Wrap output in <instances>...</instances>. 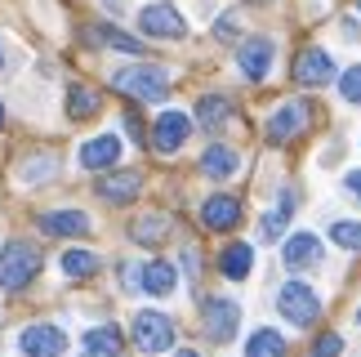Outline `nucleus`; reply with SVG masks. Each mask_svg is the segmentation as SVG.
Masks as SVG:
<instances>
[{"mask_svg":"<svg viewBox=\"0 0 361 357\" xmlns=\"http://www.w3.org/2000/svg\"><path fill=\"white\" fill-rule=\"evenodd\" d=\"M112 85L130 99H143V103H157L170 94V72L165 67H152V63H134V67H121L112 76Z\"/></svg>","mask_w":361,"mask_h":357,"instance_id":"1","label":"nucleus"},{"mask_svg":"<svg viewBox=\"0 0 361 357\" xmlns=\"http://www.w3.org/2000/svg\"><path fill=\"white\" fill-rule=\"evenodd\" d=\"M40 272V250L27 241H9L0 250V291H23Z\"/></svg>","mask_w":361,"mask_h":357,"instance_id":"2","label":"nucleus"},{"mask_svg":"<svg viewBox=\"0 0 361 357\" xmlns=\"http://www.w3.org/2000/svg\"><path fill=\"white\" fill-rule=\"evenodd\" d=\"M276 308H281V317L295 322V326H312L322 317V299H317V291L303 286V282H286L281 291H276Z\"/></svg>","mask_w":361,"mask_h":357,"instance_id":"3","label":"nucleus"},{"mask_svg":"<svg viewBox=\"0 0 361 357\" xmlns=\"http://www.w3.org/2000/svg\"><path fill=\"white\" fill-rule=\"evenodd\" d=\"M18 353H23V357H63V353H67L63 326H49V322L23 326V331H18Z\"/></svg>","mask_w":361,"mask_h":357,"instance_id":"4","label":"nucleus"},{"mask_svg":"<svg viewBox=\"0 0 361 357\" xmlns=\"http://www.w3.org/2000/svg\"><path fill=\"white\" fill-rule=\"evenodd\" d=\"M134 344L143 349V353H165L174 344V322L165 317V313H152V308H143L134 317Z\"/></svg>","mask_w":361,"mask_h":357,"instance_id":"5","label":"nucleus"},{"mask_svg":"<svg viewBox=\"0 0 361 357\" xmlns=\"http://www.w3.org/2000/svg\"><path fill=\"white\" fill-rule=\"evenodd\" d=\"M201 317H205V335L224 344V339H232V335H237V326H241V304H237V299H228V295H214V299H205Z\"/></svg>","mask_w":361,"mask_h":357,"instance_id":"6","label":"nucleus"},{"mask_svg":"<svg viewBox=\"0 0 361 357\" xmlns=\"http://www.w3.org/2000/svg\"><path fill=\"white\" fill-rule=\"evenodd\" d=\"M138 27H143L147 36H157V40H183L188 36L183 13H178L174 5H165V0H157V5H147L143 13H138Z\"/></svg>","mask_w":361,"mask_h":357,"instance_id":"7","label":"nucleus"},{"mask_svg":"<svg viewBox=\"0 0 361 357\" xmlns=\"http://www.w3.org/2000/svg\"><path fill=\"white\" fill-rule=\"evenodd\" d=\"M188 134H192V116L170 107V112H161L157 126H152V147H157L161 157H170V152H178V147L188 143Z\"/></svg>","mask_w":361,"mask_h":357,"instance_id":"8","label":"nucleus"},{"mask_svg":"<svg viewBox=\"0 0 361 357\" xmlns=\"http://www.w3.org/2000/svg\"><path fill=\"white\" fill-rule=\"evenodd\" d=\"M295 80L299 85H330L335 80V59L322 49V45H308V49H299V59H295Z\"/></svg>","mask_w":361,"mask_h":357,"instance_id":"9","label":"nucleus"},{"mask_svg":"<svg viewBox=\"0 0 361 357\" xmlns=\"http://www.w3.org/2000/svg\"><path fill=\"white\" fill-rule=\"evenodd\" d=\"M272 59H276V45L268 36H250L245 45L237 49V63H241V76L245 80H263L272 72Z\"/></svg>","mask_w":361,"mask_h":357,"instance_id":"10","label":"nucleus"},{"mask_svg":"<svg viewBox=\"0 0 361 357\" xmlns=\"http://www.w3.org/2000/svg\"><path fill=\"white\" fill-rule=\"evenodd\" d=\"M303 126H308V103H281L268 116V143H290Z\"/></svg>","mask_w":361,"mask_h":357,"instance_id":"11","label":"nucleus"},{"mask_svg":"<svg viewBox=\"0 0 361 357\" xmlns=\"http://www.w3.org/2000/svg\"><path fill=\"white\" fill-rule=\"evenodd\" d=\"M94 192H99L103 201H112V205H130V201L138 197V192H143V174H138V170H116V174H103Z\"/></svg>","mask_w":361,"mask_h":357,"instance_id":"12","label":"nucleus"},{"mask_svg":"<svg viewBox=\"0 0 361 357\" xmlns=\"http://www.w3.org/2000/svg\"><path fill=\"white\" fill-rule=\"evenodd\" d=\"M201 224H205V228H214V232L237 228V224H241V201H237V197H228V192H219V197H210V201L201 205Z\"/></svg>","mask_w":361,"mask_h":357,"instance_id":"13","label":"nucleus"},{"mask_svg":"<svg viewBox=\"0 0 361 357\" xmlns=\"http://www.w3.org/2000/svg\"><path fill=\"white\" fill-rule=\"evenodd\" d=\"M90 214L85 210H49L40 214V232H49V237H90Z\"/></svg>","mask_w":361,"mask_h":357,"instance_id":"14","label":"nucleus"},{"mask_svg":"<svg viewBox=\"0 0 361 357\" xmlns=\"http://www.w3.org/2000/svg\"><path fill=\"white\" fill-rule=\"evenodd\" d=\"M281 264L286 268H317L322 264V241L312 237V232H295V237L286 241V250H281Z\"/></svg>","mask_w":361,"mask_h":357,"instance_id":"15","label":"nucleus"},{"mask_svg":"<svg viewBox=\"0 0 361 357\" xmlns=\"http://www.w3.org/2000/svg\"><path fill=\"white\" fill-rule=\"evenodd\" d=\"M121 161V139L116 134H99V139H90L80 147V166L85 170H112Z\"/></svg>","mask_w":361,"mask_h":357,"instance_id":"16","label":"nucleus"},{"mask_svg":"<svg viewBox=\"0 0 361 357\" xmlns=\"http://www.w3.org/2000/svg\"><path fill=\"white\" fill-rule=\"evenodd\" d=\"M174 286H178V272L174 264H165V259H147L143 264V295H174Z\"/></svg>","mask_w":361,"mask_h":357,"instance_id":"17","label":"nucleus"},{"mask_svg":"<svg viewBox=\"0 0 361 357\" xmlns=\"http://www.w3.org/2000/svg\"><path fill=\"white\" fill-rule=\"evenodd\" d=\"M219 268H224V277L228 282H245L250 277V268H255V250H250L245 241H232L224 255H219Z\"/></svg>","mask_w":361,"mask_h":357,"instance_id":"18","label":"nucleus"},{"mask_svg":"<svg viewBox=\"0 0 361 357\" xmlns=\"http://www.w3.org/2000/svg\"><path fill=\"white\" fill-rule=\"evenodd\" d=\"M80 357H121V331L116 326H94V331H85Z\"/></svg>","mask_w":361,"mask_h":357,"instance_id":"19","label":"nucleus"},{"mask_svg":"<svg viewBox=\"0 0 361 357\" xmlns=\"http://www.w3.org/2000/svg\"><path fill=\"white\" fill-rule=\"evenodd\" d=\"M99 107H103V94L99 90H90V85H72V90H67V116H72V121L99 116Z\"/></svg>","mask_w":361,"mask_h":357,"instance_id":"20","label":"nucleus"},{"mask_svg":"<svg viewBox=\"0 0 361 357\" xmlns=\"http://www.w3.org/2000/svg\"><path fill=\"white\" fill-rule=\"evenodd\" d=\"M197 121L205 130H224L228 121H232V103L224 99V94H201V103H197Z\"/></svg>","mask_w":361,"mask_h":357,"instance_id":"21","label":"nucleus"},{"mask_svg":"<svg viewBox=\"0 0 361 357\" xmlns=\"http://www.w3.org/2000/svg\"><path fill=\"white\" fill-rule=\"evenodd\" d=\"M237 166H241V157L232 152V147H224V143L205 147V157H201V170L210 174V178H232V174H237Z\"/></svg>","mask_w":361,"mask_h":357,"instance_id":"22","label":"nucleus"},{"mask_svg":"<svg viewBox=\"0 0 361 357\" xmlns=\"http://www.w3.org/2000/svg\"><path fill=\"white\" fill-rule=\"evenodd\" d=\"M85 40H94V45H103V49H121V54H143V45H138L134 36H125V32H116V27H107V23L85 27Z\"/></svg>","mask_w":361,"mask_h":357,"instance_id":"23","label":"nucleus"},{"mask_svg":"<svg viewBox=\"0 0 361 357\" xmlns=\"http://www.w3.org/2000/svg\"><path fill=\"white\" fill-rule=\"evenodd\" d=\"M130 237L138 246H161L165 237H170V219L165 214H143L138 224H130Z\"/></svg>","mask_w":361,"mask_h":357,"instance_id":"24","label":"nucleus"},{"mask_svg":"<svg viewBox=\"0 0 361 357\" xmlns=\"http://www.w3.org/2000/svg\"><path fill=\"white\" fill-rule=\"evenodd\" d=\"M245 357H286V339L281 331H272V326H263L245 339Z\"/></svg>","mask_w":361,"mask_h":357,"instance_id":"25","label":"nucleus"},{"mask_svg":"<svg viewBox=\"0 0 361 357\" xmlns=\"http://www.w3.org/2000/svg\"><path fill=\"white\" fill-rule=\"evenodd\" d=\"M59 268H63V277H94L99 272V255L94 250H63V259H59Z\"/></svg>","mask_w":361,"mask_h":357,"instance_id":"26","label":"nucleus"},{"mask_svg":"<svg viewBox=\"0 0 361 357\" xmlns=\"http://www.w3.org/2000/svg\"><path fill=\"white\" fill-rule=\"evenodd\" d=\"M59 174V157H49V152H40V157H32V161H23L18 166V178L27 188H36V183H45V178H54Z\"/></svg>","mask_w":361,"mask_h":357,"instance_id":"27","label":"nucleus"},{"mask_svg":"<svg viewBox=\"0 0 361 357\" xmlns=\"http://www.w3.org/2000/svg\"><path fill=\"white\" fill-rule=\"evenodd\" d=\"M330 241L343 246V250H361V224L357 219H335L330 224Z\"/></svg>","mask_w":361,"mask_h":357,"instance_id":"28","label":"nucleus"},{"mask_svg":"<svg viewBox=\"0 0 361 357\" xmlns=\"http://www.w3.org/2000/svg\"><path fill=\"white\" fill-rule=\"evenodd\" d=\"M290 205H295V197H286V201H281V210L263 214V224H259V237H263V241H276V237L286 232V214H290Z\"/></svg>","mask_w":361,"mask_h":357,"instance_id":"29","label":"nucleus"},{"mask_svg":"<svg viewBox=\"0 0 361 357\" xmlns=\"http://www.w3.org/2000/svg\"><path fill=\"white\" fill-rule=\"evenodd\" d=\"M339 94L348 103H361V67H348V72H343V80H339Z\"/></svg>","mask_w":361,"mask_h":357,"instance_id":"30","label":"nucleus"},{"mask_svg":"<svg viewBox=\"0 0 361 357\" xmlns=\"http://www.w3.org/2000/svg\"><path fill=\"white\" fill-rule=\"evenodd\" d=\"M339 353H343V339L335 331L322 335V339H317V349H312V357H339Z\"/></svg>","mask_w":361,"mask_h":357,"instance_id":"31","label":"nucleus"},{"mask_svg":"<svg viewBox=\"0 0 361 357\" xmlns=\"http://www.w3.org/2000/svg\"><path fill=\"white\" fill-rule=\"evenodd\" d=\"M121 286H125V291H143V268L125 264V268H121Z\"/></svg>","mask_w":361,"mask_h":357,"instance_id":"32","label":"nucleus"},{"mask_svg":"<svg viewBox=\"0 0 361 357\" xmlns=\"http://www.w3.org/2000/svg\"><path fill=\"white\" fill-rule=\"evenodd\" d=\"M214 36H219V40H232V36H237V18H232V13H224V18L214 23Z\"/></svg>","mask_w":361,"mask_h":357,"instance_id":"33","label":"nucleus"},{"mask_svg":"<svg viewBox=\"0 0 361 357\" xmlns=\"http://www.w3.org/2000/svg\"><path fill=\"white\" fill-rule=\"evenodd\" d=\"M343 188H348V192H353V197L361 201V170H353L348 178H343Z\"/></svg>","mask_w":361,"mask_h":357,"instance_id":"34","label":"nucleus"},{"mask_svg":"<svg viewBox=\"0 0 361 357\" xmlns=\"http://www.w3.org/2000/svg\"><path fill=\"white\" fill-rule=\"evenodd\" d=\"M125 130H130V134H134V139H143V126H138V116H134V112H130V116H125Z\"/></svg>","mask_w":361,"mask_h":357,"instance_id":"35","label":"nucleus"},{"mask_svg":"<svg viewBox=\"0 0 361 357\" xmlns=\"http://www.w3.org/2000/svg\"><path fill=\"white\" fill-rule=\"evenodd\" d=\"M183 268H188V277H197V250H188V255H183Z\"/></svg>","mask_w":361,"mask_h":357,"instance_id":"36","label":"nucleus"},{"mask_svg":"<svg viewBox=\"0 0 361 357\" xmlns=\"http://www.w3.org/2000/svg\"><path fill=\"white\" fill-rule=\"evenodd\" d=\"M0 130H5V103H0Z\"/></svg>","mask_w":361,"mask_h":357,"instance_id":"37","label":"nucleus"},{"mask_svg":"<svg viewBox=\"0 0 361 357\" xmlns=\"http://www.w3.org/2000/svg\"><path fill=\"white\" fill-rule=\"evenodd\" d=\"M178 357H197V353H192V349H183V353H178Z\"/></svg>","mask_w":361,"mask_h":357,"instance_id":"38","label":"nucleus"},{"mask_svg":"<svg viewBox=\"0 0 361 357\" xmlns=\"http://www.w3.org/2000/svg\"><path fill=\"white\" fill-rule=\"evenodd\" d=\"M0 67H5V49H0Z\"/></svg>","mask_w":361,"mask_h":357,"instance_id":"39","label":"nucleus"},{"mask_svg":"<svg viewBox=\"0 0 361 357\" xmlns=\"http://www.w3.org/2000/svg\"><path fill=\"white\" fill-rule=\"evenodd\" d=\"M250 5H263V0H250Z\"/></svg>","mask_w":361,"mask_h":357,"instance_id":"40","label":"nucleus"},{"mask_svg":"<svg viewBox=\"0 0 361 357\" xmlns=\"http://www.w3.org/2000/svg\"><path fill=\"white\" fill-rule=\"evenodd\" d=\"M357 9H361V5H357Z\"/></svg>","mask_w":361,"mask_h":357,"instance_id":"41","label":"nucleus"}]
</instances>
